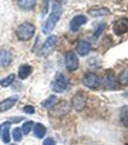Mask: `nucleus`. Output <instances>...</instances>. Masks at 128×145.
Segmentation results:
<instances>
[{
	"instance_id": "10",
	"label": "nucleus",
	"mask_w": 128,
	"mask_h": 145,
	"mask_svg": "<svg viewBox=\"0 0 128 145\" xmlns=\"http://www.w3.org/2000/svg\"><path fill=\"white\" fill-rule=\"evenodd\" d=\"M86 22H87V18H86L84 15H77V16H75L71 20V22H70V29H71V31L79 30L80 27L84 25Z\"/></svg>"
},
{
	"instance_id": "4",
	"label": "nucleus",
	"mask_w": 128,
	"mask_h": 145,
	"mask_svg": "<svg viewBox=\"0 0 128 145\" xmlns=\"http://www.w3.org/2000/svg\"><path fill=\"white\" fill-rule=\"evenodd\" d=\"M82 82H84L86 87H88L91 89H97L100 85V80L93 72H86L84 78H82Z\"/></svg>"
},
{
	"instance_id": "17",
	"label": "nucleus",
	"mask_w": 128,
	"mask_h": 145,
	"mask_svg": "<svg viewBox=\"0 0 128 145\" xmlns=\"http://www.w3.org/2000/svg\"><path fill=\"white\" fill-rule=\"evenodd\" d=\"M30 72H31V67L28 64H23V65L20 67V69H18V78L21 80H24L30 75Z\"/></svg>"
},
{
	"instance_id": "14",
	"label": "nucleus",
	"mask_w": 128,
	"mask_h": 145,
	"mask_svg": "<svg viewBox=\"0 0 128 145\" xmlns=\"http://www.w3.org/2000/svg\"><path fill=\"white\" fill-rule=\"evenodd\" d=\"M54 106H56V105H54ZM68 111H69V104H68L67 102H61L52 110V114L58 115V116H63V115H65Z\"/></svg>"
},
{
	"instance_id": "23",
	"label": "nucleus",
	"mask_w": 128,
	"mask_h": 145,
	"mask_svg": "<svg viewBox=\"0 0 128 145\" xmlns=\"http://www.w3.org/2000/svg\"><path fill=\"white\" fill-rule=\"evenodd\" d=\"M34 127V122L33 121H27L23 123V126H22V133H24V134H28L31 128Z\"/></svg>"
},
{
	"instance_id": "16",
	"label": "nucleus",
	"mask_w": 128,
	"mask_h": 145,
	"mask_svg": "<svg viewBox=\"0 0 128 145\" xmlns=\"http://www.w3.org/2000/svg\"><path fill=\"white\" fill-rule=\"evenodd\" d=\"M88 12H89L91 16H94V17L110 15V10H109V8H106V7H95V8H91Z\"/></svg>"
},
{
	"instance_id": "6",
	"label": "nucleus",
	"mask_w": 128,
	"mask_h": 145,
	"mask_svg": "<svg viewBox=\"0 0 128 145\" xmlns=\"http://www.w3.org/2000/svg\"><path fill=\"white\" fill-rule=\"evenodd\" d=\"M86 103H87V98H86V94L84 92H77L74 97H72L71 101V106L75 109L76 111H81L84 110L86 106Z\"/></svg>"
},
{
	"instance_id": "27",
	"label": "nucleus",
	"mask_w": 128,
	"mask_h": 145,
	"mask_svg": "<svg viewBox=\"0 0 128 145\" xmlns=\"http://www.w3.org/2000/svg\"><path fill=\"white\" fill-rule=\"evenodd\" d=\"M104 28H105V24H99V25H98V28H97V30H95V33H94V38H98L99 34L102 33Z\"/></svg>"
},
{
	"instance_id": "20",
	"label": "nucleus",
	"mask_w": 128,
	"mask_h": 145,
	"mask_svg": "<svg viewBox=\"0 0 128 145\" xmlns=\"http://www.w3.org/2000/svg\"><path fill=\"white\" fill-rule=\"evenodd\" d=\"M57 103V97L56 96H50L47 99H45V101L41 103V105H42L44 108H52L56 105Z\"/></svg>"
},
{
	"instance_id": "28",
	"label": "nucleus",
	"mask_w": 128,
	"mask_h": 145,
	"mask_svg": "<svg viewBox=\"0 0 128 145\" xmlns=\"http://www.w3.org/2000/svg\"><path fill=\"white\" fill-rule=\"evenodd\" d=\"M42 145H56V142H54L53 138H46L44 140Z\"/></svg>"
},
{
	"instance_id": "30",
	"label": "nucleus",
	"mask_w": 128,
	"mask_h": 145,
	"mask_svg": "<svg viewBox=\"0 0 128 145\" xmlns=\"http://www.w3.org/2000/svg\"><path fill=\"white\" fill-rule=\"evenodd\" d=\"M0 132H1V126H0Z\"/></svg>"
},
{
	"instance_id": "3",
	"label": "nucleus",
	"mask_w": 128,
	"mask_h": 145,
	"mask_svg": "<svg viewBox=\"0 0 128 145\" xmlns=\"http://www.w3.org/2000/svg\"><path fill=\"white\" fill-rule=\"evenodd\" d=\"M68 86H69V82H68V80L65 76H64V74L57 72L54 81L52 82V89L57 93H62L68 88Z\"/></svg>"
},
{
	"instance_id": "2",
	"label": "nucleus",
	"mask_w": 128,
	"mask_h": 145,
	"mask_svg": "<svg viewBox=\"0 0 128 145\" xmlns=\"http://www.w3.org/2000/svg\"><path fill=\"white\" fill-rule=\"evenodd\" d=\"M34 33H35V27L31 23H29V22H24V23L20 24L16 30L18 39L22 40V41H27V40L31 39Z\"/></svg>"
},
{
	"instance_id": "26",
	"label": "nucleus",
	"mask_w": 128,
	"mask_h": 145,
	"mask_svg": "<svg viewBox=\"0 0 128 145\" xmlns=\"http://www.w3.org/2000/svg\"><path fill=\"white\" fill-rule=\"evenodd\" d=\"M23 111L25 112V114H34L35 109H34V106H31V105H25L23 108Z\"/></svg>"
},
{
	"instance_id": "29",
	"label": "nucleus",
	"mask_w": 128,
	"mask_h": 145,
	"mask_svg": "<svg viewBox=\"0 0 128 145\" xmlns=\"http://www.w3.org/2000/svg\"><path fill=\"white\" fill-rule=\"evenodd\" d=\"M48 11V0H44V7H42V15H45Z\"/></svg>"
},
{
	"instance_id": "7",
	"label": "nucleus",
	"mask_w": 128,
	"mask_h": 145,
	"mask_svg": "<svg viewBox=\"0 0 128 145\" xmlns=\"http://www.w3.org/2000/svg\"><path fill=\"white\" fill-rule=\"evenodd\" d=\"M102 84L106 89H116L117 88V81L115 79V76H114V72H111V71H106L104 74Z\"/></svg>"
},
{
	"instance_id": "9",
	"label": "nucleus",
	"mask_w": 128,
	"mask_h": 145,
	"mask_svg": "<svg viewBox=\"0 0 128 145\" xmlns=\"http://www.w3.org/2000/svg\"><path fill=\"white\" fill-rule=\"evenodd\" d=\"M57 42V36L56 35H50L48 38L45 40V42L41 47V54H47L53 50L54 45Z\"/></svg>"
},
{
	"instance_id": "1",
	"label": "nucleus",
	"mask_w": 128,
	"mask_h": 145,
	"mask_svg": "<svg viewBox=\"0 0 128 145\" xmlns=\"http://www.w3.org/2000/svg\"><path fill=\"white\" fill-rule=\"evenodd\" d=\"M62 15V4L59 1H54L53 6H52V12L51 15L48 16L46 23H45L44 28H42V33L44 34H48L54 29V27L58 23L59 18H61Z\"/></svg>"
},
{
	"instance_id": "24",
	"label": "nucleus",
	"mask_w": 128,
	"mask_h": 145,
	"mask_svg": "<svg viewBox=\"0 0 128 145\" xmlns=\"http://www.w3.org/2000/svg\"><path fill=\"white\" fill-rule=\"evenodd\" d=\"M13 80H15V75L10 74V75L7 76V78H5L4 80L0 81V85H1L3 87H7V86H10V85L13 82Z\"/></svg>"
},
{
	"instance_id": "19",
	"label": "nucleus",
	"mask_w": 128,
	"mask_h": 145,
	"mask_svg": "<svg viewBox=\"0 0 128 145\" xmlns=\"http://www.w3.org/2000/svg\"><path fill=\"white\" fill-rule=\"evenodd\" d=\"M10 126H11L10 122H5V123L3 125V142L6 143V144L10 143V139H11V137H10Z\"/></svg>"
},
{
	"instance_id": "18",
	"label": "nucleus",
	"mask_w": 128,
	"mask_h": 145,
	"mask_svg": "<svg viewBox=\"0 0 128 145\" xmlns=\"http://www.w3.org/2000/svg\"><path fill=\"white\" fill-rule=\"evenodd\" d=\"M33 128H34V134L36 138H44V135L46 134V127L42 123H35Z\"/></svg>"
},
{
	"instance_id": "8",
	"label": "nucleus",
	"mask_w": 128,
	"mask_h": 145,
	"mask_svg": "<svg viewBox=\"0 0 128 145\" xmlns=\"http://www.w3.org/2000/svg\"><path fill=\"white\" fill-rule=\"evenodd\" d=\"M114 31L117 34V35H122L128 31V18H120L115 22L114 24Z\"/></svg>"
},
{
	"instance_id": "21",
	"label": "nucleus",
	"mask_w": 128,
	"mask_h": 145,
	"mask_svg": "<svg viewBox=\"0 0 128 145\" xmlns=\"http://www.w3.org/2000/svg\"><path fill=\"white\" fill-rule=\"evenodd\" d=\"M121 122L128 128V105L123 106L121 110Z\"/></svg>"
},
{
	"instance_id": "15",
	"label": "nucleus",
	"mask_w": 128,
	"mask_h": 145,
	"mask_svg": "<svg viewBox=\"0 0 128 145\" xmlns=\"http://www.w3.org/2000/svg\"><path fill=\"white\" fill-rule=\"evenodd\" d=\"M17 5L22 10H33L36 5V0H17Z\"/></svg>"
},
{
	"instance_id": "25",
	"label": "nucleus",
	"mask_w": 128,
	"mask_h": 145,
	"mask_svg": "<svg viewBox=\"0 0 128 145\" xmlns=\"http://www.w3.org/2000/svg\"><path fill=\"white\" fill-rule=\"evenodd\" d=\"M12 137H13V139H15L16 142H21L22 140V129L18 128V127H16V128L12 131Z\"/></svg>"
},
{
	"instance_id": "11",
	"label": "nucleus",
	"mask_w": 128,
	"mask_h": 145,
	"mask_svg": "<svg viewBox=\"0 0 128 145\" xmlns=\"http://www.w3.org/2000/svg\"><path fill=\"white\" fill-rule=\"evenodd\" d=\"M18 98L17 97H10V98H6L4 99L3 102H0V111H7L10 110L12 106H15V104L17 103Z\"/></svg>"
},
{
	"instance_id": "5",
	"label": "nucleus",
	"mask_w": 128,
	"mask_h": 145,
	"mask_svg": "<svg viewBox=\"0 0 128 145\" xmlns=\"http://www.w3.org/2000/svg\"><path fill=\"white\" fill-rule=\"evenodd\" d=\"M64 63H65V67L69 71H74L79 68V58L76 57V54L74 52H67L64 54Z\"/></svg>"
},
{
	"instance_id": "13",
	"label": "nucleus",
	"mask_w": 128,
	"mask_h": 145,
	"mask_svg": "<svg viewBox=\"0 0 128 145\" xmlns=\"http://www.w3.org/2000/svg\"><path fill=\"white\" fill-rule=\"evenodd\" d=\"M12 61L11 52L7 50H0V67H7L10 65Z\"/></svg>"
},
{
	"instance_id": "22",
	"label": "nucleus",
	"mask_w": 128,
	"mask_h": 145,
	"mask_svg": "<svg viewBox=\"0 0 128 145\" xmlns=\"http://www.w3.org/2000/svg\"><path fill=\"white\" fill-rule=\"evenodd\" d=\"M118 82H120L121 85L128 86V69L123 70L120 74V76H118Z\"/></svg>"
},
{
	"instance_id": "12",
	"label": "nucleus",
	"mask_w": 128,
	"mask_h": 145,
	"mask_svg": "<svg viewBox=\"0 0 128 145\" xmlns=\"http://www.w3.org/2000/svg\"><path fill=\"white\" fill-rule=\"evenodd\" d=\"M91 51V45L87 41H84V40H80L79 42L76 44V52L80 54V56H86Z\"/></svg>"
}]
</instances>
